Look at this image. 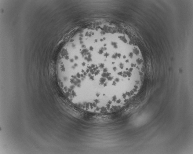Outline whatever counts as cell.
Wrapping results in <instances>:
<instances>
[{
  "instance_id": "cell-1",
  "label": "cell",
  "mask_w": 193,
  "mask_h": 154,
  "mask_svg": "<svg viewBox=\"0 0 193 154\" xmlns=\"http://www.w3.org/2000/svg\"><path fill=\"white\" fill-rule=\"evenodd\" d=\"M80 45L57 71L59 84L69 101L85 111L102 112L125 98L140 79L122 49Z\"/></svg>"
}]
</instances>
